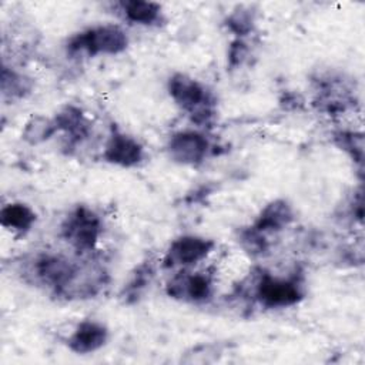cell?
<instances>
[{"instance_id": "cell-14", "label": "cell", "mask_w": 365, "mask_h": 365, "mask_svg": "<svg viewBox=\"0 0 365 365\" xmlns=\"http://www.w3.org/2000/svg\"><path fill=\"white\" fill-rule=\"evenodd\" d=\"M297 220L294 205L285 198H275L268 201L255 215L250 224L255 231L271 238L287 228H289Z\"/></svg>"}, {"instance_id": "cell-10", "label": "cell", "mask_w": 365, "mask_h": 365, "mask_svg": "<svg viewBox=\"0 0 365 365\" xmlns=\"http://www.w3.org/2000/svg\"><path fill=\"white\" fill-rule=\"evenodd\" d=\"M217 242L200 234H181L175 237L167 247L161 267L167 269H190L195 268L215 251Z\"/></svg>"}, {"instance_id": "cell-21", "label": "cell", "mask_w": 365, "mask_h": 365, "mask_svg": "<svg viewBox=\"0 0 365 365\" xmlns=\"http://www.w3.org/2000/svg\"><path fill=\"white\" fill-rule=\"evenodd\" d=\"M332 144L348 155L354 163L362 165L364 160V134L354 130H335L331 134Z\"/></svg>"}, {"instance_id": "cell-20", "label": "cell", "mask_w": 365, "mask_h": 365, "mask_svg": "<svg viewBox=\"0 0 365 365\" xmlns=\"http://www.w3.org/2000/svg\"><path fill=\"white\" fill-rule=\"evenodd\" d=\"M154 275L155 268L151 261H143L141 264H138L120 292L123 301L125 304L138 302V299L147 292V289L153 284Z\"/></svg>"}, {"instance_id": "cell-6", "label": "cell", "mask_w": 365, "mask_h": 365, "mask_svg": "<svg viewBox=\"0 0 365 365\" xmlns=\"http://www.w3.org/2000/svg\"><path fill=\"white\" fill-rule=\"evenodd\" d=\"M312 104L318 111L327 115H341L354 108L355 91L344 74L331 70L324 71L312 78Z\"/></svg>"}, {"instance_id": "cell-15", "label": "cell", "mask_w": 365, "mask_h": 365, "mask_svg": "<svg viewBox=\"0 0 365 365\" xmlns=\"http://www.w3.org/2000/svg\"><path fill=\"white\" fill-rule=\"evenodd\" d=\"M114 13L127 24L137 27H161L167 21L163 4L148 0H120L111 3Z\"/></svg>"}, {"instance_id": "cell-4", "label": "cell", "mask_w": 365, "mask_h": 365, "mask_svg": "<svg viewBox=\"0 0 365 365\" xmlns=\"http://www.w3.org/2000/svg\"><path fill=\"white\" fill-rule=\"evenodd\" d=\"M104 234L100 214L86 204L74 205L63 217L58 228L60 238L77 257L93 255Z\"/></svg>"}, {"instance_id": "cell-12", "label": "cell", "mask_w": 365, "mask_h": 365, "mask_svg": "<svg viewBox=\"0 0 365 365\" xmlns=\"http://www.w3.org/2000/svg\"><path fill=\"white\" fill-rule=\"evenodd\" d=\"M110 339V329L98 319L78 321L64 339L68 351L76 355H88L100 351Z\"/></svg>"}, {"instance_id": "cell-3", "label": "cell", "mask_w": 365, "mask_h": 365, "mask_svg": "<svg viewBox=\"0 0 365 365\" xmlns=\"http://www.w3.org/2000/svg\"><path fill=\"white\" fill-rule=\"evenodd\" d=\"M251 297L264 309L292 308L307 297L305 277L297 269L289 274L259 271L252 281Z\"/></svg>"}, {"instance_id": "cell-19", "label": "cell", "mask_w": 365, "mask_h": 365, "mask_svg": "<svg viewBox=\"0 0 365 365\" xmlns=\"http://www.w3.org/2000/svg\"><path fill=\"white\" fill-rule=\"evenodd\" d=\"M57 127L53 115H46L41 113L31 114L23 124L20 137L23 143L31 147L41 145L50 141L54 135H57Z\"/></svg>"}, {"instance_id": "cell-16", "label": "cell", "mask_w": 365, "mask_h": 365, "mask_svg": "<svg viewBox=\"0 0 365 365\" xmlns=\"http://www.w3.org/2000/svg\"><path fill=\"white\" fill-rule=\"evenodd\" d=\"M37 212L23 201H10L0 208V225L14 237L27 235L37 224Z\"/></svg>"}, {"instance_id": "cell-9", "label": "cell", "mask_w": 365, "mask_h": 365, "mask_svg": "<svg viewBox=\"0 0 365 365\" xmlns=\"http://www.w3.org/2000/svg\"><path fill=\"white\" fill-rule=\"evenodd\" d=\"M215 292V275L208 269H178L165 284V294L178 302L200 305Z\"/></svg>"}, {"instance_id": "cell-17", "label": "cell", "mask_w": 365, "mask_h": 365, "mask_svg": "<svg viewBox=\"0 0 365 365\" xmlns=\"http://www.w3.org/2000/svg\"><path fill=\"white\" fill-rule=\"evenodd\" d=\"M0 84L3 100L9 101H20L27 98L36 87L34 78L31 76L11 64H7L6 61L1 64Z\"/></svg>"}, {"instance_id": "cell-7", "label": "cell", "mask_w": 365, "mask_h": 365, "mask_svg": "<svg viewBox=\"0 0 365 365\" xmlns=\"http://www.w3.org/2000/svg\"><path fill=\"white\" fill-rule=\"evenodd\" d=\"M214 151V144L205 130L184 128L173 133L165 143V154L177 165L197 168Z\"/></svg>"}, {"instance_id": "cell-2", "label": "cell", "mask_w": 365, "mask_h": 365, "mask_svg": "<svg viewBox=\"0 0 365 365\" xmlns=\"http://www.w3.org/2000/svg\"><path fill=\"white\" fill-rule=\"evenodd\" d=\"M130 46V37L123 26L100 23L86 27L67 38L66 51L73 58H94L118 56Z\"/></svg>"}, {"instance_id": "cell-1", "label": "cell", "mask_w": 365, "mask_h": 365, "mask_svg": "<svg viewBox=\"0 0 365 365\" xmlns=\"http://www.w3.org/2000/svg\"><path fill=\"white\" fill-rule=\"evenodd\" d=\"M167 93L171 101L191 120L195 128L205 130L217 118L215 94L198 78L175 71L167 80Z\"/></svg>"}, {"instance_id": "cell-22", "label": "cell", "mask_w": 365, "mask_h": 365, "mask_svg": "<svg viewBox=\"0 0 365 365\" xmlns=\"http://www.w3.org/2000/svg\"><path fill=\"white\" fill-rule=\"evenodd\" d=\"M237 242L242 248V251L252 258L264 257L265 254H268L271 248L269 238L255 231L251 225H247L238 230Z\"/></svg>"}, {"instance_id": "cell-13", "label": "cell", "mask_w": 365, "mask_h": 365, "mask_svg": "<svg viewBox=\"0 0 365 365\" xmlns=\"http://www.w3.org/2000/svg\"><path fill=\"white\" fill-rule=\"evenodd\" d=\"M57 133L64 135L67 148H74L87 141L93 131V124L84 110L73 103H66L53 114Z\"/></svg>"}, {"instance_id": "cell-11", "label": "cell", "mask_w": 365, "mask_h": 365, "mask_svg": "<svg viewBox=\"0 0 365 365\" xmlns=\"http://www.w3.org/2000/svg\"><path fill=\"white\" fill-rule=\"evenodd\" d=\"M100 158L108 165L127 170L140 167L147 158V151L137 137L113 125L103 143Z\"/></svg>"}, {"instance_id": "cell-24", "label": "cell", "mask_w": 365, "mask_h": 365, "mask_svg": "<svg viewBox=\"0 0 365 365\" xmlns=\"http://www.w3.org/2000/svg\"><path fill=\"white\" fill-rule=\"evenodd\" d=\"M222 352L224 351L218 344H200L185 352L181 361L185 364H210L217 361Z\"/></svg>"}, {"instance_id": "cell-8", "label": "cell", "mask_w": 365, "mask_h": 365, "mask_svg": "<svg viewBox=\"0 0 365 365\" xmlns=\"http://www.w3.org/2000/svg\"><path fill=\"white\" fill-rule=\"evenodd\" d=\"M76 264L77 261L63 254L44 251L36 254L27 261L23 275L34 285L41 287L54 295L68 279Z\"/></svg>"}, {"instance_id": "cell-23", "label": "cell", "mask_w": 365, "mask_h": 365, "mask_svg": "<svg viewBox=\"0 0 365 365\" xmlns=\"http://www.w3.org/2000/svg\"><path fill=\"white\" fill-rule=\"evenodd\" d=\"M254 53L248 38H231L227 48L228 70H240L251 63Z\"/></svg>"}, {"instance_id": "cell-5", "label": "cell", "mask_w": 365, "mask_h": 365, "mask_svg": "<svg viewBox=\"0 0 365 365\" xmlns=\"http://www.w3.org/2000/svg\"><path fill=\"white\" fill-rule=\"evenodd\" d=\"M108 282L110 272L106 265L87 255L83 257V261H77L68 279L53 297L67 302L91 299L103 292Z\"/></svg>"}, {"instance_id": "cell-18", "label": "cell", "mask_w": 365, "mask_h": 365, "mask_svg": "<svg viewBox=\"0 0 365 365\" xmlns=\"http://www.w3.org/2000/svg\"><path fill=\"white\" fill-rule=\"evenodd\" d=\"M232 38H251L258 27V10L251 4H238L222 21Z\"/></svg>"}]
</instances>
